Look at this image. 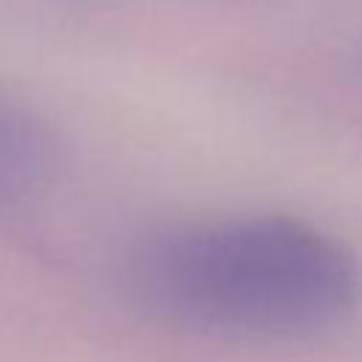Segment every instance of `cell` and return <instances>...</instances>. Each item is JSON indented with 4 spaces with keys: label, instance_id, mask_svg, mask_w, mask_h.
I'll list each match as a JSON object with an SVG mask.
<instances>
[{
    "label": "cell",
    "instance_id": "obj_1",
    "mask_svg": "<svg viewBox=\"0 0 362 362\" xmlns=\"http://www.w3.org/2000/svg\"><path fill=\"white\" fill-rule=\"evenodd\" d=\"M133 283L158 317L223 337L291 339L342 322L359 294L342 240L288 215H249L150 238Z\"/></svg>",
    "mask_w": 362,
    "mask_h": 362
},
{
    "label": "cell",
    "instance_id": "obj_2",
    "mask_svg": "<svg viewBox=\"0 0 362 362\" xmlns=\"http://www.w3.org/2000/svg\"><path fill=\"white\" fill-rule=\"evenodd\" d=\"M45 127L20 105L0 99V192L28 184L48 161Z\"/></svg>",
    "mask_w": 362,
    "mask_h": 362
}]
</instances>
